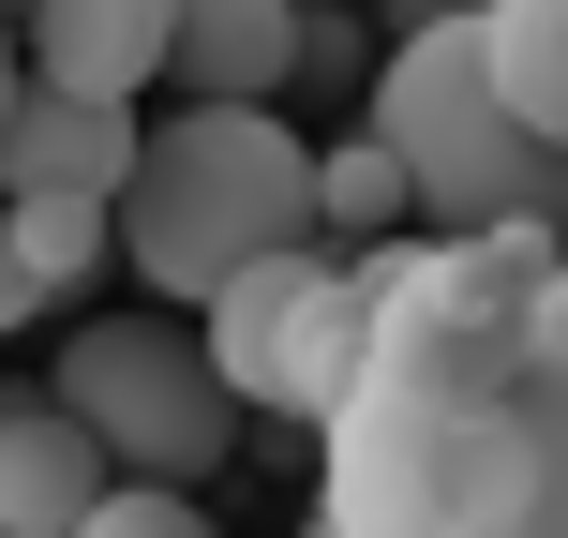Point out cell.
Wrapping results in <instances>:
<instances>
[{
    "label": "cell",
    "instance_id": "cell-4",
    "mask_svg": "<svg viewBox=\"0 0 568 538\" xmlns=\"http://www.w3.org/2000/svg\"><path fill=\"white\" fill-rule=\"evenodd\" d=\"M45 404L105 449V479H135V494H180V479H210V464L240 449V389L210 374L195 314H90V329L60 344Z\"/></svg>",
    "mask_w": 568,
    "mask_h": 538
},
{
    "label": "cell",
    "instance_id": "cell-13",
    "mask_svg": "<svg viewBox=\"0 0 568 538\" xmlns=\"http://www.w3.org/2000/svg\"><path fill=\"white\" fill-rule=\"evenodd\" d=\"M0 225H16V255H30V284H45V300H75V284L120 255V240H105V210H75V195H16Z\"/></svg>",
    "mask_w": 568,
    "mask_h": 538
},
{
    "label": "cell",
    "instance_id": "cell-10",
    "mask_svg": "<svg viewBox=\"0 0 568 538\" xmlns=\"http://www.w3.org/2000/svg\"><path fill=\"white\" fill-rule=\"evenodd\" d=\"M479 75H494V105L568 165V0H479Z\"/></svg>",
    "mask_w": 568,
    "mask_h": 538
},
{
    "label": "cell",
    "instance_id": "cell-6",
    "mask_svg": "<svg viewBox=\"0 0 568 538\" xmlns=\"http://www.w3.org/2000/svg\"><path fill=\"white\" fill-rule=\"evenodd\" d=\"M165 30H180V0H45L30 16V90H75V105L135 120V90L165 75Z\"/></svg>",
    "mask_w": 568,
    "mask_h": 538
},
{
    "label": "cell",
    "instance_id": "cell-2",
    "mask_svg": "<svg viewBox=\"0 0 568 538\" xmlns=\"http://www.w3.org/2000/svg\"><path fill=\"white\" fill-rule=\"evenodd\" d=\"M105 240L165 314H210L255 255H314V150L270 105H180L135 120V180H120Z\"/></svg>",
    "mask_w": 568,
    "mask_h": 538
},
{
    "label": "cell",
    "instance_id": "cell-14",
    "mask_svg": "<svg viewBox=\"0 0 568 538\" xmlns=\"http://www.w3.org/2000/svg\"><path fill=\"white\" fill-rule=\"evenodd\" d=\"M75 538H210V509H195V494H135V479H120Z\"/></svg>",
    "mask_w": 568,
    "mask_h": 538
},
{
    "label": "cell",
    "instance_id": "cell-9",
    "mask_svg": "<svg viewBox=\"0 0 568 538\" xmlns=\"http://www.w3.org/2000/svg\"><path fill=\"white\" fill-rule=\"evenodd\" d=\"M359 359H374V270H329L300 300V329H284V359L255 374V419H329Z\"/></svg>",
    "mask_w": 568,
    "mask_h": 538
},
{
    "label": "cell",
    "instance_id": "cell-11",
    "mask_svg": "<svg viewBox=\"0 0 568 538\" xmlns=\"http://www.w3.org/2000/svg\"><path fill=\"white\" fill-rule=\"evenodd\" d=\"M314 284H329V255H255L225 300L195 314V344H210V374L240 389V419H255V374L284 359V329H300V300H314Z\"/></svg>",
    "mask_w": 568,
    "mask_h": 538
},
{
    "label": "cell",
    "instance_id": "cell-5",
    "mask_svg": "<svg viewBox=\"0 0 568 538\" xmlns=\"http://www.w3.org/2000/svg\"><path fill=\"white\" fill-rule=\"evenodd\" d=\"M120 180H135V120H120V105H75V90H30V75H16V120H0V210H16V195L120 210Z\"/></svg>",
    "mask_w": 568,
    "mask_h": 538
},
{
    "label": "cell",
    "instance_id": "cell-1",
    "mask_svg": "<svg viewBox=\"0 0 568 538\" xmlns=\"http://www.w3.org/2000/svg\"><path fill=\"white\" fill-rule=\"evenodd\" d=\"M554 255V225L374 255V359L314 419L329 538H568V344L539 329Z\"/></svg>",
    "mask_w": 568,
    "mask_h": 538
},
{
    "label": "cell",
    "instance_id": "cell-7",
    "mask_svg": "<svg viewBox=\"0 0 568 538\" xmlns=\"http://www.w3.org/2000/svg\"><path fill=\"white\" fill-rule=\"evenodd\" d=\"M300 0H180V30H165V75H180V105H270L284 75H300Z\"/></svg>",
    "mask_w": 568,
    "mask_h": 538
},
{
    "label": "cell",
    "instance_id": "cell-8",
    "mask_svg": "<svg viewBox=\"0 0 568 538\" xmlns=\"http://www.w3.org/2000/svg\"><path fill=\"white\" fill-rule=\"evenodd\" d=\"M105 494H120L105 449H90L60 404H16V389H0V538H75Z\"/></svg>",
    "mask_w": 568,
    "mask_h": 538
},
{
    "label": "cell",
    "instance_id": "cell-16",
    "mask_svg": "<svg viewBox=\"0 0 568 538\" xmlns=\"http://www.w3.org/2000/svg\"><path fill=\"white\" fill-rule=\"evenodd\" d=\"M539 329H554V344H568V255H554V284H539Z\"/></svg>",
    "mask_w": 568,
    "mask_h": 538
},
{
    "label": "cell",
    "instance_id": "cell-3",
    "mask_svg": "<svg viewBox=\"0 0 568 538\" xmlns=\"http://www.w3.org/2000/svg\"><path fill=\"white\" fill-rule=\"evenodd\" d=\"M359 135H389V165H404V195H419L434 240H494V225H554L568 240V165L494 105L479 16H419V30H404Z\"/></svg>",
    "mask_w": 568,
    "mask_h": 538
},
{
    "label": "cell",
    "instance_id": "cell-19",
    "mask_svg": "<svg viewBox=\"0 0 568 538\" xmlns=\"http://www.w3.org/2000/svg\"><path fill=\"white\" fill-rule=\"evenodd\" d=\"M300 538H329V524H300Z\"/></svg>",
    "mask_w": 568,
    "mask_h": 538
},
{
    "label": "cell",
    "instance_id": "cell-18",
    "mask_svg": "<svg viewBox=\"0 0 568 538\" xmlns=\"http://www.w3.org/2000/svg\"><path fill=\"white\" fill-rule=\"evenodd\" d=\"M16 16H45V0H0V30H16Z\"/></svg>",
    "mask_w": 568,
    "mask_h": 538
},
{
    "label": "cell",
    "instance_id": "cell-17",
    "mask_svg": "<svg viewBox=\"0 0 568 538\" xmlns=\"http://www.w3.org/2000/svg\"><path fill=\"white\" fill-rule=\"evenodd\" d=\"M0 120H16V45H0Z\"/></svg>",
    "mask_w": 568,
    "mask_h": 538
},
{
    "label": "cell",
    "instance_id": "cell-12",
    "mask_svg": "<svg viewBox=\"0 0 568 538\" xmlns=\"http://www.w3.org/2000/svg\"><path fill=\"white\" fill-rule=\"evenodd\" d=\"M404 225H419V195H404L389 135H344V150H314V240H389V255H404Z\"/></svg>",
    "mask_w": 568,
    "mask_h": 538
},
{
    "label": "cell",
    "instance_id": "cell-15",
    "mask_svg": "<svg viewBox=\"0 0 568 538\" xmlns=\"http://www.w3.org/2000/svg\"><path fill=\"white\" fill-rule=\"evenodd\" d=\"M30 314H45V284H30V255H16V225H0V344H16Z\"/></svg>",
    "mask_w": 568,
    "mask_h": 538
}]
</instances>
